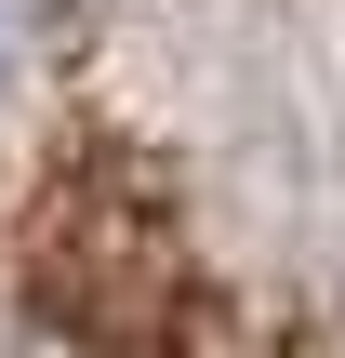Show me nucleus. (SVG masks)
<instances>
[{"instance_id": "f257e3e1", "label": "nucleus", "mask_w": 345, "mask_h": 358, "mask_svg": "<svg viewBox=\"0 0 345 358\" xmlns=\"http://www.w3.org/2000/svg\"><path fill=\"white\" fill-rule=\"evenodd\" d=\"M13 66H27V0H0V93H13Z\"/></svg>"}]
</instances>
